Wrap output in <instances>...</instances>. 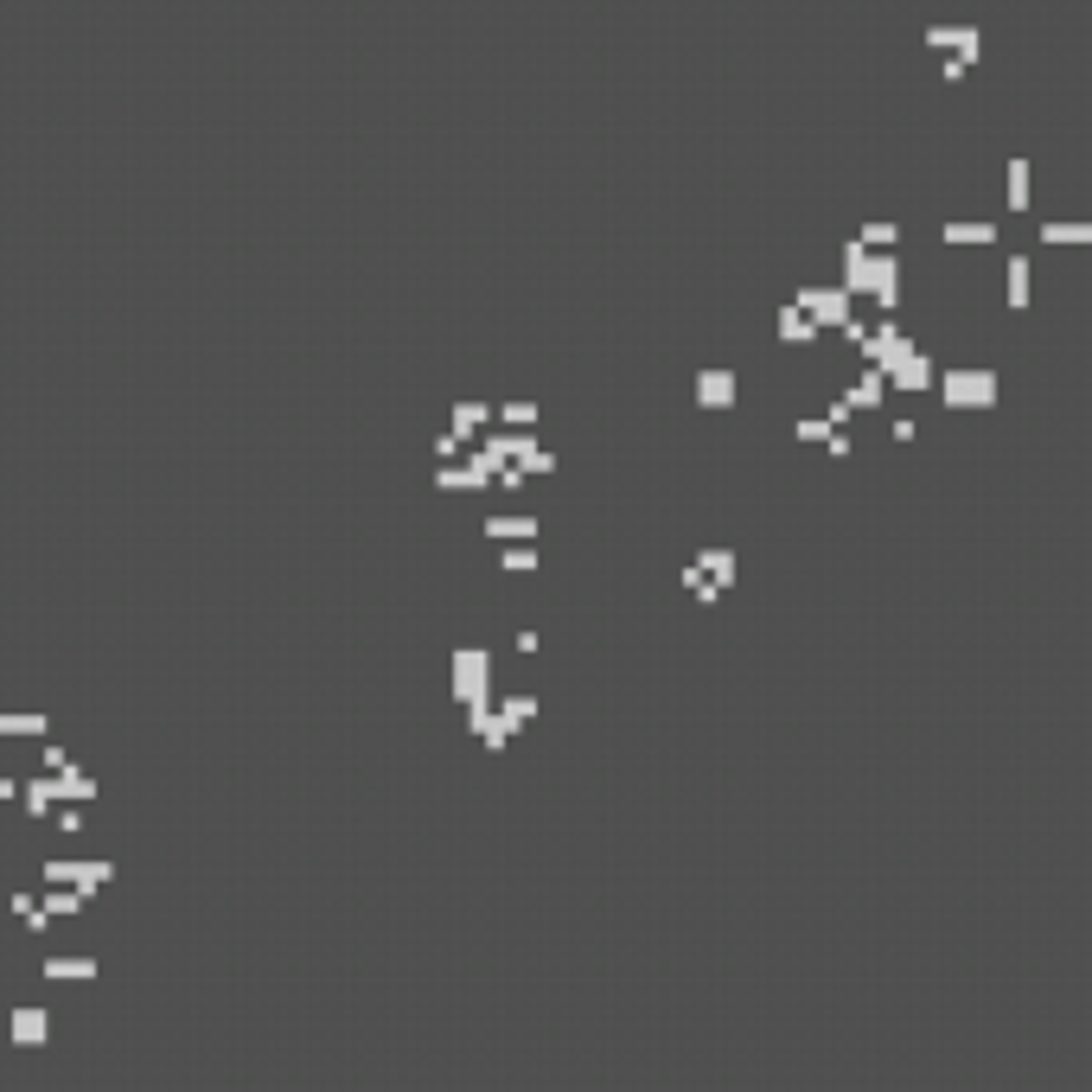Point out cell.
I'll return each instance as SVG.
<instances>
[{
  "instance_id": "1",
  "label": "cell",
  "mask_w": 1092,
  "mask_h": 1092,
  "mask_svg": "<svg viewBox=\"0 0 1092 1092\" xmlns=\"http://www.w3.org/2000/svg\"><path fill=\"white\" fill-rule=\"evenodd\" d=\"M939 390H946L952 409H990L996 402V377L990 371H952V377H939Z\"/></svg>"
},
{
  "instance_id": "2",
  "label": "cell",
  "mask_w": 1092,
  "mask_h": 1092,
  "mask_svg": "<svg viewBox=\"0 0 1092 1092\" xmlns=\"http://www.w3.org/2000/svg\"><path fill=\"white\" fill-rule=\"evenodd\" d=\"M454 691H461V703H485V691H492V658L485 652H454Z\"/></svg>"
},
{
  "instance_id": "3",
  "label": "cell",
  "mask_w": 1092,
  "mask_h": 1092,
  "mask_svg": "<svg viewBox=\"0 0 1092 1092\" xmlns=\"http://www.w3.org/2000/svg\"><path fill=\"white\" fill-rule=\"evenodd\" d=\"M799 307L812 314V327H849V294L843 288H805Z\"/></svg>"
},
{
  "instance_id": "4",
  "label": "cell",
  "mask_w": 1092,
  "mask_h": 1092,
  "mask_svg": "<svg viewBox=\"0 0 1092 1092\" xmlns=\"http://www.w3.org/2000/svg\"><path fill=\"white\" fill-rule=\"evenodd\" d=\"M45 1035H51L45 1009H13V1042L20 1048H45Z\"/></svg>"
},
{
  "instance_id": "5",
  "label": "cell",
  "mask_w": 1092,
  "mask_h": 1092,
  "mask_svg": "<svg viewBox=\"0 0 1092 1092\" xmlns=\"http://www.w3.org/2000/svg\"><path fill=\"white\" fill-rule=\"evenodd\" d=\"M888 384H895V390H926V384H933V364H926L920 352H908L901 364H888Z\"/></svg>"
},
{
  "instance_id": "6",
  "label": "cell",
  "mask_w": 1092,
  "mask_h": 1092,
  "mask_svg": "<svg viewBox=\"0 0 1092 1092\" xmlns=\"http://www.w3.org/2000/svg\"><path fill=\"white\" fill-rule=\"evenodd\" d=\"M479 531L498 537V544H531V537H537V518H485Z\"/></svg>"
},
{
  "instance_id": "7",
  "label": "cell",
  "mask_w": 1092,
  "mask_h": 1092,
  "mask_svg": "<svg viewBox=\"0 0 1092 1092\" xmlns=\"http://www.w3.org/2000/svg\"><path fill=\"white\" fill-rule=\"evenodd\" d=\"M696 397H703V409H728V402H735V377H728V371H703Z\"/></svg>"
},
{
  "instance_id": "8",
  "label": "cell",
  "mask_w": 1092,
  "mask_h": 1092,
  "mask_svg": "<svg viewBox=\"0 0 1092 1092\" xmlns=\"http://www.w3.org/2000/svg\"><path fill=\"white\" fill-rule=\"evenodd\" d=\"M779 339H792V345H812V339H818L812 314H805V307H786V314H779Z\"/></svg>"
},
{
  "instance_id": "9",
  "label": "cell",
  "mask_w": 1092,
  "mask_h": 1092,
  "mask_svg": "<svg viewBox=\"0 0 1092 1092\" xmlns=\"http://www.w3.org/2000/svg\"><path fill=\"white\" fill-rule=\"evenodd\" d=\"M492 422V409H485V402H461V409H454V441H467V435H479V428Z\"/></svg>"
},
{
  "instance_id": "10",
  "label": "cell",
  "mask_w": 1092,
  "mask_h": 1092,
  "mask_svg": "<svg viewBox=\"0 0 1092 1092\" xmlns=\"http://www.w3.org/2000/svg\"><path fill=\"white\" fill-rule=\"evenodd\" d=\"M882 384H888V377L869 364V371L856 377V390H849V402H856V409H875V402H882Z\"/></svg>"
},
{
  "instance_id": "11",
  "label": "cell",
  "mask_w": 1092,
  "mask_h": 1092,
  "mask_svg": "<svg viewBox=\"0 0 1092 1092\" xmlns=\"http://www.w3.org/2000/svg\"><path fill=\"white\" fill-rule=\"evenodd\" d=\"M45 978H58V983H64V978L90 983V978H97V965H90V959H51V965H45Z\"/></svg>"
},
{
  "instance_id": "12",
  "label": "cell",
  "mask_w": 1092,
  "mask_h": 1092,
  "mask_svg": "<svg viewBox=\"0 0 1092 1092\" xmlns=\"http://www.w3.org/2000/svg\"><path fill=\"white\" fill-rule=\"evenodd\" d=\"M524 722H537V696H505V728L518 735Z\"/></svg>"
},
{
  "instance_id": "13",
  "label": "cell",
  "mask_w": 1092,
  "mask_h": 1092,
  "mask_svg": "<svg viewBox=\"0 0 1092 1092\" xmlns=\"http://www.w3.org/2000/svg\"><path fill=\"white\" fill-rule=\"evenodd\" d=\"M939 237H946V243H990V237H996V224H946Z\"/></svg>"
},
{
  "instance_id": "14",
  "label": "cell",
  "mask_w": 1092,
  "mask_h": 1092,
  "mask_svg": "<svg viewBox=\"0 0 1092 1092\" xmlns=\"http://www.w3.org/2000/svg\"><path fill=\"white\" fill-rule=\"evenodd\" d=\"M1009 307H1029V262H1009Z\"/></svg>"
},
{
  "instance_id": "15",
  "label": "cell",
  "mask_w": 1092,
  "mask_h": 1092,
  "mask_svg": "<svg viewBox=\"0 0 1092 1092\" xmlns=\"http://www.w3.org/2000/svg\"><path fill=\"white\" fill-rule=\"evenodd\" d=\"M45 716H0V735H45Z\"/></svg>"
},
{
  "instance_id": "16",
  "label": "cell",
  "mask_w": 1092,
  "mask_h": 1092,
  "mask_svg": "<svg viewBox=\"0 0 1092 1092\" xmlns=\"http://www.w3.org/2000/svg\"><path fill=\"white\" fill-rule=\"evenodd\" d=\"M1009 205H1016V211L1029 205V167H1022V160L1009 167Z\"/></svg>"
},
{
  "instance_id": "17",
  "label": "cell",
  "mask_w": 1092,
  "mask_h": 1092,
  "mask_svg": "<svg viewBox=\"0 0 1092 1092\" xmlns=\"http://www.w3.org/2000/svg\"><path fill=\"white\" fill-rule=\"evenodd\" d=\"M1042 237L1048 243H1086L1092 231H1086V224H1042Z\"/></svg>"
},
{
  "instance_id": "18",
  "label": "cell",
  "mask_w": 1092,
  "mask_h": 1092,
  "mask_svg": "<svg viewBox=\"0 0 1092 1092\" xmlns=\"http://www.w3.org/2000/svg\"><path fill=\"white\" fill-rule=\"evenodd\" d=\"M26 812H33V818L51 812V786H45V779H33V786H26Z\"/></svg>"
},
{
  "instance_id": "19",
  "label": "cell",
  "mask_w": 1092,
  "mask_h": 1092,
  "mask_svg": "<svg viewBox=\"0 0 1092 1092\" xmlns=\"http://www.w3.org/2000/svg\"><path fill=\"white\" fill-rule=\"evenodd\" d=\"M77 908H84V895H71V888H58V895L45 901V913H77Z\"/></svg>"
},
{
  "instance_id": "20",
  "label": "cell",
  "mask_w": 1092,
  "mask_h": 1092,
  "mask_svg": "<svg viewBox=\"0 0 1092 1092\" xmlns=\"http://www.w3.org/2000/svg\"><path fill=\"white\" fill-rule=\"evenodd\" d=\"M498 415H505V422H518V428H524V422H537V402H505V409H498Z\"/></svg>"
},
{
  "instance_id": "21",
  "label": "cell",
  "mask_w": 1092,
  "mask_h": 1092,
  "mask_svg": "<svg viewBox=\"0 0 1092 1092\" xmlns=\"http://www.w3.org/2000/svg\"><path fill=\"white\" fill-rule=\"evenodd\" d=\"M703 569H709V575H722V582H728V575H735V556H722V549H709V556H703Z\"/></svg>"
},
{
  "instance_id": "22",
  "label": "cell",
  "mask_w": 1092,
  "mask_h": 1092,
  "mask_svg": "<svg viewBox=\"0 0 1092 1092\" xmlns=\"http://www.w3.org/2000/svg\"><path fill=\"white\" fill-rule=\"evenodd\" d=\"M505 569H511V575H518V569H537V549H511Z\"/></svg>"
},
{
  "instance_id": "23",
  "label": "cell",
  "mask_w": 1092,
  "mask_h": 1092,
  "mask_svg": "<svg viewBox=\"0 0 1092 1092\" xmlns=\"http://www.w3.org/2000/svg\"><path fill=\"white\" fill-rule=\"evenodd\" d=\"M895 237H901L895 224H869V231H862V243H895Z\"/></svg>"
}]
</instances>
